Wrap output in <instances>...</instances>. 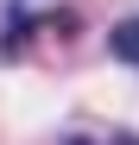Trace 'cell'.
<instances>
[{
	"label": "cell",
	"instance_id": "obj_2",
	"mask_svg": "<svg viewBox=\"0 0 139 145\" xmlns=\"http://www.w3.org/2000/svg\"><path fill=\"white\" fill-rule=\"evenodd\" d=\"M70 145H139V139H70Z\"/></svg>",
	"mask_w": 139,
	"mask_h": 145
},
{
	"label": "cell",
	"instance_id": "obj_1",
	"mask_svg": "<svg viewBox=\"0 0 139 145\" xmlns=\"http://www.w3.org/2000/svg\"><path fill=\"white\" fill-rule=\"evenodd\" d=\"M108 44H114V57H120V63H133V69H139V19L114 25V38H108Z\"/></svg>",
	"mask_w": 139,
	"mask_h": 145
}]
</instances>
